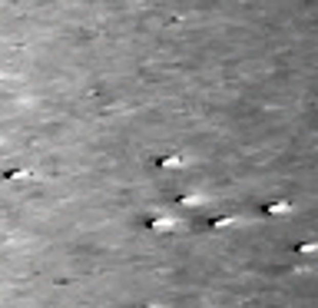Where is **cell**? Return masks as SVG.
Returning a JSON list of instances; mask_svg holds the SVG:
<instances>
[{
    "mask_svg": "<svg viewBox=\"0 0 318 308\" xmlns=\"http://www.w3.org/2000/svg\"><path fill=\"white\" fill-rule=\"evenodd\" d=\"M146 229H153V232H169V229H176V219L166 215V212L150 215V219H146Z\"/></svg>",
    "mask_w": 318,
    "mask_h": 308,
    "instance_id": "cell-1",
    "label": "cell"
},
{
    "mask_svg": "<svg viewBox=\"0 0 318 308\" xmlns=\"http://www.w3.org/2000/svg\"><path fill=\"white\" fill-rule=\"evenodd\" d=\"M156 166L159 169H182V166H186V156H182V152H169V156L156 159Z\"/></svg>",
    "mask_w": 318,
    "mask_h": 308,
    "instance_id": "cell-2",
    "label": "cell"
},
{
    "mask_svg": "<svg viewBox=\"0 0 318 308\" xmlns=\"http://www.w3.org/2000/svg\"><path fill=\"white\" fill-rule=\"evenodd\" d=\"M292 209V202H268L265 206V215H285Z\"/></svg>",
    "mask_w": 318,
    "mask_h": 308,
    "instance_id": "cell-3",
    "label": "cell"
},
{
    "mask_svg": "<svg viewBox=\"0 0 318 308\" xmlns=\"http://www.w3.org/2000/svg\"><path fill=\"white\" fill-rule=\"evenodd\" d=\"M202 202H206V195H196V192L179 195V206H202Z\"/></svg>",
    "mask_w": 318,
    "mask_h": 308,
    "instance_id": "cell-4",
    "label": "cell"
},
{
    "mask_svg": "<svg viewBox=\"0 0 318 308\" xmlns=\"http://www.w3.org/2000/svg\"><path fill=\"white\" fill-rule=\"evenodd\" d=\"M295 252H299V255H315V252H318V242H299Z\"/></svg>",
    "mask_w": 318,
    "mask_h": 308,
    "instance_id": "cell-5",
    "label": "cell"
},
{
    "mask_svg": "<svg viewBox=\"0 0 318 308\" xmlns=\"http://www.w3.org/2000/svg\"><path fill=\"white\" fill-rule=\"evenodd\" d=\"M239 219H232V215H219V219H212V229H225V226H236Z\"/></svg>",
    "mask_w": 318,
    "mask_h": 308,
    "instance_id": "cell-6",
    "label": "cell"
},
{
    "mask_svg": "<svg viewBox=\"0 0 318 308\" xmlns=\"http://www.w3.org/2000/svg\"><path fill=\"white\" fill-rule=\"evenodd\" d=\"M7 179H30V172H27V169H13V172H7Z\"/></svg>",
    "mask_w": 318,
    "mask_h": 308,
    "instance_id": "cell-7",
    "label": "cell"
},
{
    "mask_svg": "<svg viewBox=\"0 0 318 308\" xmlns=\"http://www.w3.org/2000/svg\"><path fill=\"white\" fill-rule=\"evenodd\" d=\"M143 308H156V305H143Z\"/></svg>",
    "mask_w": 318,
    "mask_h": 308,
    "instance_id": "cell-8",
    "label": "cell"
}]
</instances>
